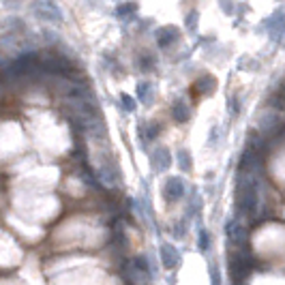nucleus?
Instances as JSON below:
<instances>
[{"instance_id": "obj_2", "label": "nucleus", "mask_w": 285, "mask_h": 285, "mask_svg": "<svg viewBox=\"0 0 285 285\" xmlns=\"http://www.w3.org/2000/svg\"><path fill=\"white\" fill-rule=\"evenodd\" d=\"M161 260H163V264H165V268H174L178 264V253H176V249L174 247H170V244H163L161 247Z\"/></svg>"}, {"instance_id": "obj_5", "label": "nucleus", "mask_w": 285, "mask_h": 285, "mask_svg": "<svg viewBox=\"0 0 285 285\" xmlns=\"http://www.w3.org/2000/svg\"><path fill=\"white\" fill-rule=\"evenodd\" d=\"M180 165H183V170H189V154L187 152H180Z\"/></svg>"}, {"instance_id": "obj_6", "label": "nucleus", "mask_w": 285, "mask_h": 285, "mask_svg": "<svg viewBox=\"0 0 285 285\" xmlns=\"http://www.w3.org/2000/svg\"><path fill=\"white\" fill-rule=\"evenodd\" d=\"M122 103H125V107L129 109V112H131V109L135 107V103H133V99H131V96H127V95H122Z\"/></svg>"}, {"instance_id": "obj_1", "label": "nucleus", "mask_w": 285, "mask_h": 285, "mask_svg": "<svg viewBox=\"0 0 285 285\" xmlns=\"http://www.w3.org/2000/svg\"><path fill=\"white\" fill-rule=\"evenodd\" d=\"M163 195L167 202H176V199H180L185 195V185L180 178H170L163 187Z\"/></svg>"}, {"instance_id": "obj_4", "label": "nucleus", "mask_w": 285, "mask_h": 285, "mask_svg": "<svg viewBox=\"0 0 285 285\" xmlns=\"http://www.w3.org/2000/svg\"><path fill=\"white\" fill-rule=\"evenodd\" d=\"M197 242H199V249H202V251H208V244H210V240H208V232H206V230H199Z\"/></svg>"}, {"instance_id": "obj_7", "label": "nucleus", "mask_w": 285, "mask_h": 285, "mask_svg": "<svg viewBox=\"0 0 285 285\" xmlns=\"http://www.w3.org/2000/svg\"><path fill=\"white\" fill-rule=\"evenodd\" d=\"M140 96L146 101V96H148V84H142V86H140Z\"/></svg>"}, {"instance_id": "obj_3", "label": "nucleus", "mask_w": 285, "mask_h": 285, "mask_svg": "<svg viewBox=\"0 0 285 285\" xmlns=\"http://www.w3.org/2000/svg\"><path fill=\"white\" fill-rule=\"evenodd\" d=\"M174 118H176L178 122H185L187 118H189V109H187L185 103H176V105H174Z\"/></svg>"}]
</instances>
